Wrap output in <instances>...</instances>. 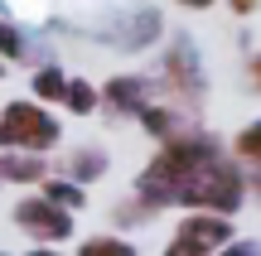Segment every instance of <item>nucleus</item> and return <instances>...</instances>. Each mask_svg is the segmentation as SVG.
<instances>
[{"instance_id": "4be33fe9", "label": "nucleus", "mask_w": 261, "mask_h": 256, "mask_svg": "<svg viewBox=\"0 0 261 256\" xmlns=\"http://www.w3.org/2000/svg\"><path fill=\"white\" fill-rule=\"evenodd\" d=\"M24 256H63V251H54V247H34V251H24Z\"/></svg>"}, {"instance_id": "b1692460", "label": "nucleus", "mask_w": 261, "mask_h": 256, "mask_svg": "<svg viewBox=\"0 0 261 256\" xmlns=\"http://www.w3.org/2000/svg\"><path fill=\"white\" fill-rule=\"evenodd\" d=\"M0 73H5V63H0Z\"/></svg>"}, {"instance_id": "f257e3e1", "label": "nucleus", "mask_w": 261, "mask_h": 256, "mask_svg": "<svg viewBox=\"0 0 261 256\" xmlns=\"http://www.w3.org/2000/svg\"><path fill=\"white\" fill-rule=\"evenodd\" d=\"M242 193H247V179L242 169H237L232 160H227L223 150L213 155V160H203L194 174H189L184 184H179L174 203L189 213H213V218H232L237 208H242Z\"/></svg>"}, {"instance_id": "5701e85b", "label": "nucleus", "mask_w": 261, "mask_h": 256, "mask_svg": "<svg viewBox=\"0 0 261 256\" xmlns=\"http://www.w3.org/2000/svg\"><path fill=\"white\" fill-rule=\"evenodd\" d=\"M179 5H189V10H208L213 0H179Z\"/></svg>"}, {"instance_id": "2eb2a0df", "label": "nucleus", "mask_w": 261, "mask_h": 256, "mask_svg": "<svg viewBox=\"0 0 261 256\" xmlns=\"http://www.w3.org/2000/svg\"><path fill=\"white\" fill-rule=\"evenodd\" d=\"M237 155H242L247 164H261V121H252L242 135H237Z\"/></svg>"}, {"instance_id": "aec40b11", "label": "nucleus", "mask_w": 261, "mask_h": 256, "mask_svg": "<svg viewBox=\"0 0 261 256\" xmlns=\"http://www.w3.org/2000/svg\"><path fill=\"white\" fill-rule=\"evenodd\" d=\"M227 10H232V15H256V10H261V0H227Z\"/></svg>"}, {"instance_id": "dca6fc26", "label": "nucleus", "mask_w": 261, "mask_h": 256, "mask_svg": "<svg viewBox=\"0 0 261 256\" xmlns=\"http://www.w3.org/2000/svg\"><path fill=\"white\" fill-rule=\"evenodd\" d=\"M29 48H24V34H19L10 19H0V58H24Z\"/></svg>"}, {"instance_id": "f8f14e48", "label": "nucleus", "mask_w": 261, "mask_h": 256, "mask_svg": "<svg viewBox=\"0 0 261 256\" xmlns=\"http://www.w3.org/2000/svg\"><path fill=\"white\" fill-rule=\"evenodd\" d=\"M63 106L73 116H87L97 106V87L87 82V77H68V87H63Z\"/></svg>"}, {"instance_id": "412c9836", "label": "nucleus", "mask_w": 261, "mask_h": 256, "mask_svg": "<svg viewBox=\"0 0 261 256\" xmlns=\"http://www.w3.org/2000/svg\"><path fill=\"white\" fill-rule=\"evenodd\" d=\"M247 73H252V87H256V92H261V53L252 58V68H247Z\"/></svg>"}, {"instance_id": "393cba45", "label": "nucleus", "mask_w": 261, "mask_h": 256, "mask_svg": "<svg viewBox=\"0 0 261 256\" xmlns=\"http://www.w3.org/2000/svg\"><path fill=\"white\" fill-rule=\"evenodd\" d=\"M0 256H10V251H0Z\"/></svg>"}, {"instance_id": "9d476101", "label": "nucleus", "mask_w": 261, "mask_h": 256, "mask_svg": "<svg viewBox=\"0 0 261 256\" xmlns=\"http://www.w3.org/2000/svg\"><path fill=\"white\" fill-rule=\"evenodd\" d=\"M140 126H145V131L165 145V140H174V135H179V126H184V121H179L174 106H155V102H150L145 111H140Z\"/></svg>"}, {"instance_id": "423d86ee", "label": "nucleus", "mask_w": 261, "mask_h": 256, "mask_svg": "<svg viewBox=\"0 0 261 256\" xmlns=\"http://www.w3.org/2000/svg\"><path fill=\"white\" fill-rule=\"evenodd\" d=\"M179 237H189V242H198V247H208V251H218V247H227L232 242V218H213V213H189L184 222H179Z\"/></svg>"}, {"instance_id": "f03ea898", "label": "nucleus", "mask_w": 261, "mask_h": 256, "mask_svg": "<svg viewBox=\"0 0 261 256\" xmlns=\"http://www.w3.org/2000/svg\"><path fill=\"white\" fill-rule=\"evenodd\" d=\"M58 121L44 111L39 102H10L0 111V145L10 150H24V155H44L58 145Z\"/></svg>"}, {"instance_id": "6e6552de", "label": "nucleus", "mask_w": 261, "mask_h": 256, "mask_svg": "<svg viewBox=\"0 0 261 256\" xmlns=\"http://www.w3.org/2000/svg\"><path fill=\"white\" fill-rule=\"evenodd\" d=\"M68 184H77V189H83V184H92V179H102L107 174V150H97V145H83V150H73L68 155Z\"/></svg>"}, {"instance_id": "f3484780", "label": "nucleus", "mask_w": 261, "mask_h": 256, "mask_svg": "<svg viewBox=\"0 0 261 256\" xmlns=\"http://www.w3.org/2000/svg\"><path fill=\"white\" fill-rule=\"evenodd\" d=\"M165 256H213V251H208V247H198V242H189V237H179V232H174V242L165 247Z\"/></svg>"}, {"instance_id": "a211bd4d", "label": "nucleus", "mask_w": 261, "mask_h": 256, "mask_svg": "<svg viewBox=\"0 0 261 256\" xmlns=\"http://www.w3.org/2000/svg\"><path fill=\"white\" fill-rule=\"evenodd\" d=\"M213 256H261V242H247V237H232L227 247H218Z\"/></svg>"}, {"instance_id": "4468645a", "label": "nucleus", "mask_w": 261, "mask_h": 256, "mask_svg": "<svg viewBox=\"0 0 261 256\" xmlns=\"http://www.w3.org/2000/svg\"><path fill=\"white\" fill-rule=\"evenodd\" d=\"M77 256H136V242H121V237H87Z\"/></svg>"}, {"instance_id": "0eeeda50", "label": "nucleus", "mask_w": 261, "mask_h": 256, "mask_svg": "<svg viewBox=\"0 0 261 256\" xmlns=\"http://www.w3.org/2000/svg\"><path fill=\"white\" fill-rule=\"evenodd\" d=\"M97 97H107V102H112L116 111L140 116V111L150 106V82H145V77H112V82H107Z\"/></svg>"}, {"instance_id": "6ab92c4d", "label": "nucleus", "mask_w": 261, "mask_h": 256, "mask_svg": "<svg viewBox=\"0 0 261 256\" xmlns=\"http://www.w3.org/2000/svg\"><path fill=\"white\" fill-rule=\"evenodd\" d=\"M112 218H116V222H145V218H150V208H130V203H121Z\"/></svg>"}, {"instance_id": "9b49d317", "label": "nucleus", "mask_w": 261, "mask_h": 256, "mask_svg": "<svg viewBox=\"0 0 261 256\" xmlns=\"http://www.w3.org/2000/svg\"><path fill=\"white\" fill-rule=\"evenodd\" d=\"M39 189H44L39 198L54 203V208H63V213H73V208H83V203H87V189H77V184H68V179H44Z\"/></svg>"}, {"instance_id": "7ed1b4c3", "label": "nucleus", "mask_w": 261, "mask_h": 256, "mask_svg": "<svg viewBox=\"0 0 261 256\" xmlns=\"http://www.w3.org/2000/svg\"><path fill=\"white\" fill-rule=\"evenodd\" d=\"M165 87L174 92V102H179V106H189V111H198V106H203L208 77H203V63H198L194 44H189L184 34H179L174 44L165 48Z\"/></svg>"}, {"instance_id": "1a4fd4ad", "label": "nucleus", "mask_w": 261, "mask_h": 256, "mask_svg": "<svg viewBox=\"0 0 261 256\" xmlns=\"http://www.w3.org/2000/svg\"><path fill=\"white\" fill-rule=\"evenodd\" d=\"M0 179H10V184H44L48 164L39 160V155H0Z\"/></svg>"}, {"instance_id": "20e7f679", "label": "nucleus", "mask_w": 261, "mask_h": 256, "mask_svg": "<svg viewBox=\"0 0 261 256\" xmlns=\"http://www.w3.org/2000/svg\"><path fill=\"white\" fill-rule=\"evenodd\" d=\"M97 39L112 44V48H126V53H140V48H150L160 39V15L150 5H136V10H126L116 24H102Z\"/></svg>"}, {"instance_id": "39448f33", "label": "nucleus", "mask_w": 261, "mask_h": 256, "mask_svg": "<svg viewBox=\"0 0 261 256\" xmlns=\"http://www.w3.org/2000/svg\"><path fill=\"white\" fill-rule=\"evenodd\" d=\"M15 222L34 242H68L73 237V213L54 208V203H44V198H19L15 203Z\"/></svg>"}, {"instance_id": "ddd939ff", "label": "nucleus", "mask_w": 261, "mask_h": 256, "mask_svg": "<svg viewBox=\"0 0 261 256\" xmlns=\"http://www.w3.org/2000/svg\"><path fill=\"white\" fill-rule=\"evenodd\" d=\"M63 87H68V77H63V68H39L34 73V97L39 102H63Z\"/></svg>"}]
</instances>
